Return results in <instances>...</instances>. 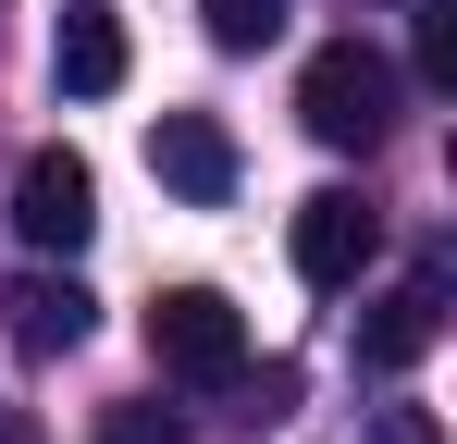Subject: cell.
<instances>
[{
  "instance_id": "3",
  "label": "cell",
  "mask_w": 457,
  "mask_h": 444,
  "mask_svg": "<svg viewBox=\"0 0 457 444\" xmlns=\"http://www.w3.org/2000/svg\"><path fill=\"white\" fill-rule=\"evenodd\" d=\"M12 234H25L37 259H75L87 234H99V173H87L75 148H25V173H12Z\"/></svg>"
},
{
  "instance_id": "5",
  "label": "cell",
  "mask_w": 457,
  "mask_h": 444,
  "mask_svg": "<svg viewBox=\"0 0 457 444\" xmlns=\"http://www.w3.org/2000/svg\"><path fill=\"white\" fill-rule=\"evenodd\" d=\"M149 173L186 198V210H223L235 198V136L211 124V111H161L149 124Z\"/></svg>"
},
{
  "instance_id": "13",
  "label": "cell",
  "mask_w": 457,
  "mask_h": 444,
  "mask_svg": "<svg viewBox=\"0 0 457 444\" xmlns=\"http://www.w3.org/2000/svg\"><path fill=\"white\" fill-rule=\"evenodd\" d=\"M0 444H50V432H37V420H25V407H0Z\"/></svg>"
},
{
  "instance_id": "4",
  "label": "cell",
  "mask_w": 457,
  "mask_h": 444,
  "mask_svg": "<svg viewBox=\"0 0 457 444\" xmlns=\"http://www.w3.org/2000/svg\"><path fill=\"white\" fill-rule=\"evenodd\" d=\"M297 284H321V296H346L359 284V259L383 247V210L359 198V185H321V198H297Z\"/></svg>"
},
{
  "instance_id": "7",
  "label": "cell",
  "mask_w": 457,
  "mask_h": 444,
  "mask_svg": "<svg viewBox=\"0 0 457 444\" xmlns=\"http://www.w3.org/2000/svg\"><path fill=\"white\" fill-rule=\"evenodd\" d=\"M124 12H99V0H62V25H50V74H62V99H112L124 86Z\"/></svg>"
},
{
  "instance_id": "6",
  "label": "cell",
  "mask_w": 457,
  "mask_h": 444,
  "mask_svg": "<svg viewBox=\"0 0 457 444\" xmlns=\"http://www.w3.org/2000/svg\"><path fill=\"white\" fill-rule=\"evenodd\" d=\"M433 333H445V259H420V272L359 321V370H420V358H433Z\"/></svg>"
},
{
  "instance_id": "10",
  "label": "cell",
  "mask_w": 457,
  "mask_h": 444,
  "mask_svg": "<svg viewBox=\"0 0 457 444\" xmlns=\"http://www.w3.org/2000/svg\"><path fill=\"white\" fill-rule=\"evenodd\" d=\"M99 444H186L173 407H99Z\"/></svg>"
},
{
  "instance_id": "2",
  "label": "cell",
  "mask_w": 457,
  "mask_h": 444,
  "mask_svg": "<svg viewBox=\"0 0 457 444\" xmlns=\"http://www.w3.org/2000/svg\"><path fill=\"white\" fill-rule=\"evenodd\" d=\"M149 358L173 382H247V321H235L223 284H173L149 296Z\"/></svg>"
},
{
  "instance_id": "11",
  "label": "cell",
  "mask_w": 457,
  "mask_h": 444,
  "mask_svg": "<svg viewBox=\"0 0 457 444\" xmlns=\"http://www.w3.org/2000/svg\"><path fill=\"white\" fill-rule=\"evenodd\" d=\"M420 74H433V86H457V12H445V0L420 12Z\"/></svg>"
},
{
  "instance_id": "9",
  "label": "cell",
  "mask_w": 457,
  "mask_h": 444,
  "mask_svg": "<svg viewBox=\"0 0 457 444\" xmlns=\"http://www.w3.org/2000/svg\"><path fill=\"white\" fill-rule=\"evenodd\" d=\"M198 25H211V50H272L285 37V0H198Z\"/></svg>"
},
{
  "instance_id": "12",
  "label": "cell",
  "mask_w": 457,
  "mask_h": 444,
  "mask_svg": "<svg viewBox=\"0 0 457 444\" xmlns=\"http://www.w3.org/2000/svg\"><path fill=\"white\" fill-rule=\"evenodd\" d=\"M371 444H445V432H433V407H383V420H371Z\"/></svg>"
},
{
  "instance_id": "1",
  "label": "cell",
  "mask_w": 457,
  "mask_h": 444,
  "mask_svg": "<svg viewBox=\"0 0 457 444\" xmlns=\"http://www.w3.org/2000/svg\"><path fill=\"white\" fill-rule=\"evenodd\" d=\"M297 124H309L321 148H383V124H395V62H383V50H359V37L309 50V74H297Z\"/></svg>"
},
{
  "instance_id": "8",
  "label": "cell",
  "mask_w": 457,
  "mask_h": 444,
  "mask_svg": "<svg viewBox=\"0 0 457 444\" xmlns=\"http://www.w3.org/2000/svg\"><path fill=\"white\" fill-rule=\"evenodd\" d=\"M0 308H12V346H25V358H62V346H87V321H99V296H87L75 272H25Z\"/></svg>"
}]
</instances>
